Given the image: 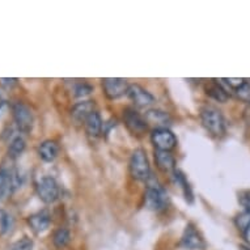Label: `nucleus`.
<instances>
[{"label": "nucleus", "instance_id": "nucleus-28", "mask_svg": "<svg viewBox=\"0 0 250 250\" xmlns=\"http://www.w3.org/2000/svg\"><path fill=\"white\" fill-rule=\"evenodd\" d=\"M242 234H244V237H245L246 242H248V244H249V245H250V224L248 227H246L245 230L242 232Z\"/></svg>", "mask_w": 250, "mask_h": 250}, {"label": "nucleus", "instance_id": "nucleus-29", "mask_svg": "<svg viewBox=\"0 0 250 250\" xmlns=\"http://www.w3.org/2000/svg\"><path fill=\"white\" fill-rule=\"evenodd\" d=\"M3 105H4V99L1 97V95H0V111H1V107H3Z\"/></svg>", "mask_w": 250, "mask_h": 250}, {"label": "nucleus", "instance_id": "nucleus-11", "mask_svg": "<svg viewBox=\"0 0 250 250\" xmlns=\"http://www.w3.org/2000/svg\"><path fill=\"white\" fill-rule=\"evenodd\" d=\"M127 96L138 107H146L155 101V97L148 90H146L140 85H136V84L128 86Z\"/></svg>", "mask_w": 250, "mask_h": 250}, {"label": "nucleus", "instance_id": "nucleus-12", "mask_svg": "<svg viewBox=\"0 0 250 250\" xmlns=\"http://www.w3.org/2000/svg\"><path fill=\"white\" fill-rule=\"evenodd\" d=\"M95 110V103L93 101H83V103L76 104L72 107V119L76 123H84L85 119L89 117Z\"/></svg>", "mask_w": 250, "mask_h": 250}, {"label": "nucleus", "instance_id": "nucleus-3", "mask_svg": "<svg viewBox=\"0 0 250 250\" xmlns=\"http://www.w3.org/2000/svg\"><path fill=\"white\" fill-rule=\"evenodd\" d=\"M144 203L151 211H161L168 205V194L160 185H149L144 194Z\"/></svg>", "mask_w": 250, "mask_h": 250}, {"label": "nucleus", "instance_id": "nucleus-15", "mask_svg": "<svg viewBox=\"0 0 250 250\" xmlns=\"http://www.w3.org/2000/svg\"><path fill=\"white\" fill-rule=\"evenodd\" d=\"M58 153H59V146L54 140H46L38 147V155L46 163H51L55 160L58 157Z\"/></svg>", "mask_w": 250, "mask_h": 250}, {"label": "nucleus", "instance_id": "nucleus-17", "mask_svg": "<svg viewBox=\"0 0 250 250\" xmlns=\"http://www.w3.org/2000/svg\"><path fill=\"white\" fill-rule=\"evenodd\" d=\"M84 126H85V131L88 132V135L99 136L101 134V130H103V119H101V115L97 111H93L85 119Z\"/></svg>", "mask_w": 250, "mask_h": 250}, {"label": "nucleus", "instance_id": "nucleus-26", "mask_svg": "<svg viewBox=\"0 0 250 250\" xmlns=\"http://www.w3.org/2000/svg\"><path fill=\"white\" fill-rule=\"evenodd\" d=\"M238 202L245 211H250V190H244L238 194Z\"/></svg>", "mask_w": 250, "mask_h": 250}, {"label": "nucleus", "instance_id": "nucleus-27", "mask_svg": "<svg viewBox=\"0 0 250 250\" xmlns=\"http://www.w3.org/2000/svg\"><path fill=\"white\" fill-rule=\"evenodd\" d=\"M90 92H92V86L85 84V83H80L75 86V95L78 97H84V96L89 95Z\"/></svg>", "mask_w": 250, "mask_h": 250}, {"label": "nucleus", "instance_id": "nucleus-16", "mask_svg": "<svg viewBox=\"0 0 250 250\" xmlns=\"http://www.w3.org/2000/svg\"><path fill=\"white\" fill-rule=\"evenodd\" d=\"M206 90H207V95L209 97H212L213 100H216L219 103H226L228 97H229L228 90L224 88L222 83H219V80H213L209 84H207Z\"/></svg>", "mask_w": 250, "mask_h": 250}, {"label": "nucleus", "instance_id": "nucleus-22", "mask_svg": "<svg viewBox=\"0 0 250 250\" xmlns=\"http://www.w3.org/2000/svg\"><path fill=\"white\" fill-rule=\"evenodd\" d=\"M32 249H33V241L28 237L21 238V240L13 242L12 245L9 246V250H32Z\"/></svg>", "mask_w": 250, "mask_h": 250}, {"label": "nucleus", "instance_id": "nucleus-10", "mask_svg": "<svg viewBox=\"0 0 250 250\" xmlns=\"http://www.w3.org/2000/svg\"><path fill=\"white\" fill-rule=\"evenodd\" d=\"M128 84L126 80L118 78H107L103 80V88L107 99L115 100L122 97L123 95H127Z\"/></svg>", "mask_w": 250, "mask_h": 250}, {"label": "nucleus", "instance_id": "nucleus-2", "mask_svg": "<svg viewBox=\"0 0 250 250\" xmlns=\"http://www.w3.org/2000/svg\"><path fill=\"white\" fill-rule=\"evenodd\" d=\"M131 176L138 181H147L151 177V167L143 149H135L130 160Z\"/></svg>", "mask_w": 250, "mask_h": 250}, {"label": "nucleus", "instance_id": "nucleus-8", "mask_svg": "<svg viewBox=\"0 0 250 250\" xmlns=\"http://www.w3.org/2000/svg\"><path fill=\"white\" fill-rule=\"evenodd\" d=\"M123 121L126 127L128 128V131L131 132L132 135L142 136L144 132L147 131L148 123L144 117L138 113V111L132 110V109H127L123 114Z\"/></svg>", "mask_w": 250, "mask_h": 250}, {"label": "nucleus", "instance_id": "nucleus-30", "mask_svg": "<svg viewBox=\"0 0 250 250\" xmlns=\"http://www.w3.org/2000/svg\"><path fill=\"white\" fill-rule=\"evenodd\" d=\"M241 250H250V249H248V248H241Z\"/></svg>", "mask_w": 250, "mask_h": 250}, {"label": "nucleus", "instance_id": "nucleus-18", "mask_svg": "<svg viewBox=\"0 0 250 250\" xmlns=\"http://www.w3.org/2000/svg\"><path fill=\"white\" fill-rule=\"evenodd\" d=\"M53 241L54 245L57 246V248H59V249L66 248L71 241L70 230L67 229V228H59V229H57L53 236Z\"/></svg>", "mask_w": 250, "mask_h": 250}, {"label": "nucleus", "instance_id": "nucleus-7", "mask_svg": "<svg viewBox=\"0 0 250 250\" xmlns=\"http://www.w3.org/2000/svg\"><path fill=\"white\" fill-rule=\"evenodd\" d=\"M21 181L17 172L11 169L0 170V202L4 201L20 186Z\"/></svg>", "mask_w": 250, "mask_h": 250}, {"label": "nucleus", "instance_id": "nucleus-24", "mask_svg": "<svg viewBox=\"0 0 250 250\" xmlns=\"http://www.w3.org/2000/svg\"><path fill=\"white\" fill-rule=\"evenodd\" d=\"M174 177H176V182L178 185H181V188L184 189V193L185 195H186V199L188 198H191V190H190L189 188V184H188V181H186V178H185V176L182 174L181 172H178V170H174Z\"/></svg>", "mask_w": 250, "mask_h": 250}, {"label": "nucleus", "instance_id": "nucleus-6", "mask_svg": "<svg viewBox=\"0 0 250 250\" xmlns=\"http://www.w3.org/2000/svg\"><path fill=\"white\" fill-rule=\"evenodd\" d=\"M151 139L157 151L170 152L177 146L176 135L167 127H159L153 130Z\"/></svg>", "mask_w": 250, "mask_h": 250}, {"label": "nucleus", "instance_id": "nucleus-21", "mask_svg": "<svg viewBox=\"0 0 250 250\" xmlns=\"http://www.w3.org/2000/svg\"><path fill=\"white\" fill-rule=\"evenodd\" d=\"M146 121L148 122H156V123H165L168 121V115L164 111L160 110H149L147 111V114H146Z\"/></svg>", "mask_w": 250, "mask_h": 250}, {"label": "nucleus", "instance_id": "nucleus-23", "mask_svg": "<svg viewBox=\"0 0 250 250\" xmlns=\"http://www.w3.org/2000/svg\"><path fill=\"white\" fill-rule=\"evenodd\" d=\"M236 92V96H237L238 99L244 101V103H250V83L245 82L242 84L240 88L234 90Z\"/></svg>", "mask_w": 250, "mask_h": 250}, {"label": "nucleus", "instance_id": "nucleus-1", "mask_svg": "<svg viewBox=\"0 0 250 250\" xmlns=\"http://www.w3.org/2000/svg\"><path fill=\"white\" fill-rule=\"evenodd\" d=\"M201 121L203 127L213 136H223L226 134V119L217 107L206 105L201 110Z\"/></svg>", "mask_w": 250, "mask_h": 250}, {"label": "nucleus", "instance_id": "nucleus-13", "mask_svg": "<svg viewBox=\"0 0 250 250\" xmlns=\"http://www.w3.org/2000/svg\"><path fill=\"white\" fill-rule=\"evenodd\" d=\"M28 223L30 228L36 233H42V232L49 229L51 219H50V215L46 211H41V212H37L32 215V216H29Z\"/></svg>", "mask_w": 250, "mask_h": 250}, {"label": "nucleus", "instance_id": "nucleus-9", "mask_svg": "<svg viewBox=\"0 0 250 250\" xmlns=\"http://www.w3.org/2000/svg\"><path fill=\"white\" fill-rule=\"evenodd\" d=\"M181 246L186 250H201L205 249L206 242L199 233V230L194 226L189 224L184 230L181 237Z\"/></svg>", "mask_w": 250, "mask_h": 250}, {"label": "nucleus", "instance_id": "nucleus-5", "mask_svg": "<svg viewBox=\"0 0 250 250\" xmlns=\"http://www.w3.org/2000/svg\"><path fill=\"white\" fill-rule=\"evenodd\" d=\"M13 119L19 131L29 132L33 127V113L28 105L22 103H16L13 105Z\"/></svg>", "mask_w": 250, "mask_h": 250}, {"label": "nucleus", "instance_id": "nucleus-25", "mask_svg": "<svg viewBox=\"0 0 250 250\" xmlns=\"http://www.w3.org/2000/svg\"><path fill=\"white\" fill-rule=\"evenodd\" d=\"M236 226L241 232L245 230V228L250 224V211H244L242 213H240L237 217H236Z\"/></svg>", "mask_w": 250, "mask_h": 250}, {"label": "nucleus", "instance_id": "nucleus-20", "mask_svg": "<svg viewBox=\"0 0 250 250\" xmlns=\"http://www.w3.org/2000/svg\"><path fill=\"white\" fill-rule=\"evenodd\" d=\"M13 224H15L13 217L9 213L5 212V211H3V209H0V233H9L12 230Z\"/></svg>", "mask_w": 250, "mask_h": 250}, {"label": "nucleus", "instance_id": "nucleus-19", "mask_svg": "<svg viewBox=\"0 0 250 250\" xmlns=\"http://www.w3.org/2000/svg\"><path fill=\"white\" fill-rule=\"evenodd\" d=\"M25 149V140L24 138L21 135L15 136L12 140H11V143H9L8 147V155L9 157H12V159H16L19 156L24 152Z\"/></svg>", "mask_w": 250, "mask_h": 250}, {"label": "nucleus", "instance_id": "nucleus-14", "mask_svg": "<svg viewBox=\"0 0 250 250\" xmlns=\"http://www.w3.org/2000/svg\"><path fill=\"white\" fill-rule=\"evenodd\" d=\"M155 160L157 168L163 172H174L176 169V159L174 156L168 151H157L155 152Z\"/></svg>", "mask_w": 250, "mask_h": 250}, {"label": "nucleus", "instance_id": "nucleus-4", "mask_svg": "<svg viewBox=\"0 0 250 250\" xmlns=\"http://www.w3.org/2000/svg\"><path fill=\"white\" fill-rule=\"evenodd\" d=\"M37 194L43 203H54L59 198V185L53 177H43L37 184Z\"/></svg>", "mask_w": 250, "mask_h": 250}]
</instances>
